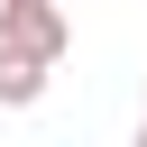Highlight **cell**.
<instances>
[{
	"instance_id": "cell-1",
	"label": "cell",
	"mask_w": 147,
	"mask_h": 147,
	"mask_svg": "<svg viewBox=\"0 0 147 147\" xmlns=\"http://www.w3.org/2000/svg\"><path fill=\"white\" fill-rule=\"evenodd\" d=\"M0 46H18V55H37V64H64L74 28H64L55 0H9V9H0Z\"/></svg>"
},
{
	"instance_id": "cell-2",
	"label": "cell",
	"mask_w": 147,
	"mask_h": 147,
	"mask_svg": "<svg viewBox=\"0 0 147 147\" xmlns=\"http://www.w3.org/2000/svg\"><path fill=\"white\" fill-rule=\"evenodd\" d=\"M46 74H55V64H37V55L0 46V110H37V101H46Z\"/></svg>"
},
{
	"instance_id": "cell-3",
	"label": "cell",
	"mask_w": 147,
	"mask_h": 147,
	"mask_svg": "<svg viewBox=\"0 0 147 147\" xmlns=\"http://www.w3.org/2000/svg\"><path fill=\"white\" fill-rule=\"evenodd\" d=\"M138 147H147V119H138Z\"/></svg>"
},
{
	"instance_id": "cell-4",
	"label": "cell",
	"mask_w": 147,
	"mask_h": 147,
	"mask_svg": "<svg viewBox=\"0 0 147 147\" xmlns=\"http://www.w3.org/2000/svg\"><path fill=\"white\" fill-rule=\"evenodd\" d=\"M0 9H9V0H0Z\"/></svg>"
}]
</instances>
